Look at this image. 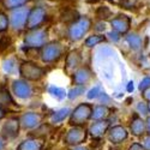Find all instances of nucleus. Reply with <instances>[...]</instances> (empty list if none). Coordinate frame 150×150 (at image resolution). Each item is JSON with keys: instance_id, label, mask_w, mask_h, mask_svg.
<instances>
[{"instance_id": "1", "label": "nucleus", "mask_w": 150, "mask_h": 150, "mask_svg": "<svg viewBox=\"0 0 150 150\" xmlns=\"http://www.w3.org/2000/svg\"><path fill=\"white\" fill-rule=\"evenodd\" d=\"M90 27H91V21L88 17H79L74 19L69 27V31H67L69 39L71 41H79L90 30Z\"/></svg>"}, {"instance_id": "2", "label": "nucleus", "mask_w": 150, "mask_h": 150, "mask_svg": "<svg viewBox=\"0 0 150 150\" xmlns=\"http://www.w3.org/2000/svg\"><path fill=\"white\" fill-rule=\"evenodd\" d=\"M64 53V47L60 42L52 41L46 42L41 47V59L46 64H51V62L58 61Z\"/></svg>"}, {"instance_id": "3", "label": "nucleus", "mask_w": 150, "mask_h": 150, "mask_svg": "<svg viewBox=\"0 0 150 150\" xmlns=\"http://www.w3.org/2000/svg\"><path fill=\"white\" fill-rule=\"evenodd\" d=\"M18 72L23 77V79L33 81V82L40 81L46 74V71H45L43 67L36 65L35 62H31V61L22 62V64L19 65V67H18Z\"/></svg>"}, {"instance_id": "4", "label": "nucleus", "mask_w": 150, "mask_h": 150, "mask_svg": "<svg viewBox=\"0 0 150 150\" xmlns=\"http://www.w3.org/2000/svg\"><path fill=\"white\" fill-rule=\"evenodd\" d=\"M48 39V33L46 29L39 27L35 29H29L24 37V43L28 48H41Z\"/></svg>"}, {"instance_id": "5", "label": "nucleus", "mask_w": 150, "mask_h": 150, "mask_svg": "<svg viewBox=\"0 0 150 150\" xmlns=\"http://www.w3.org/2000/svg\"><path fill=\"white\" fill-rule=\"evenodd\" d=\"M91 110H93V107L89 103H82V105H79L71 113L70 124L72 125V126H82L83 124H85L86 121L90 119Z\"/></svg>"}, {"instance_id": "6", "label": "nucleus", "mask_w": 150, "mask_h": 150, "mask_svg": "<svg viewBox=\"0 0 150 150\" xmlns=\"http://www.w3.org/2000/svg\"><path fill=\"white\" fill-rule=\"evenodd\" d=\"M11 15L8 16V21H10V25L12 27V29L19 31L22 29L25 28V23H27V18H28V13H29V8L28 7H17L11 10Z\"/></svg>"}, {"instance_id": "7", "label": "nucleus", "mask_w": 150, "mask_h": 150, "mask_svg": "<svg viewBox=\"0 0 150 150\" xmlns=\"http://www.w3.org/2000/svg\"><path fill=\"white\" fill-rule=\"evenodd\" d=\"M47 19V12L43 7L37 6L33 10H29L28 13V18H27V23H25V28L29 29H35L41 27L45 23V21Z\"/></svg>"}, {"instance_id": "8", "label": "nucleus", "mask_w": 150, "mask_h": 150, "mask_svg": "<svg viewBox=\"0 0 150 150\" xmlns=\"http://www.w3.org/2000/svg\"><path fill=\"white\" fill-rule=\"evenodd\" d=\"M19 119V125L21 127L24 129V130H31V129H35V127H39L41 122H42V119H43V115L37 113V112H27L21 115Z\"/></svg>"}, {"instance_id": "9", "label": "nucleus", "mask_w": 150, "mask_h": 150, "mask_svg": "<svg viewBox=\"0 0 150 150\" xmlns=\"http://www.w3.org/2000/svg\"><path fill=\"white\" fill-rule=\"evenodd\" d=\"M33 86L27 79H17L12 83V93L17 98L28 100L33 96Z\"/></svg>"}, {"instance_id": "10", "label": "nucleus", "mask_w": 150, "mask_h": 150, "mask_svg": "<svg viewBox=\"0 0 150 150\" xmlns=\"http://www.w3.org/2000/svg\"><path fill=\"white\" fill-rule=\"evenodd\" d=\"M86 139V130L82 126H74L67 131L65 136V142L69 145H79Z\"/></svg>"}, {"instance_id": "11", "label": "nucleus", "mask_w": 150, "mask_h": 150, "mask_svg": "<svg viewBox=\"0 0 150 150\" xmlns=\"http://www.w3.org/2000/svg\"><path fill=\"white\" fill-rule=\"evenodd\" d=\"M19 119L18 118H7V120L4 122L1 127V136L5 139H12L16 138L19 133Z\"/></svg>"}, {"instance_id": "12", "label": "nucleus", "mask_w": 150, "mask_h": 150, "mask_svg": "<svg viewBox=\"0 0 150 150\" xmlns=\"http://www.w3.org/2000/svg\"><path fill=\"white\" fill-rule=\"evenodd\" d=\"M130 24H131V19L125 15H119L110 21V25L113 28V30L118 31L119 34H126L130 29Z\"/></svg>"}, {"instance_id": "13", "label": "nucleus", "mask_w": 150, "mask_h": 150, "mask_svg": "<svg viewBox=\"0 0 150 150\" xmlns=\"http://www.w3.org/2000/svg\"><path fill=\"white\" fill-rule=\"evenodd\" d=\"M0 108H3L6 112L11 110L12 108H19V106L16 103L15 98L12 97L10 91L5 88L0 89Z\"/></svg>"}, {"instance_id": "14", "label": "nucleus", "mask_w": 150, "mask_h": 150, "mask_svg": "<svg viewBox=\"0 0 150 150\" xmlns=\"http://www.w3.org/2000/svg\"><path fill=\"white\" fill-rule=\"evenodd\" d=\"M109 127V121L107 119H102V120H96L91 126H90V134L94 138H101V137L107 132Z\"/></svg>"}, {"instance_id": "15", "label": "nucleus", "mask_w": 150, "mask_h": 150, "mask_svg": "<svg viewBox=\"0 0 150 150\" xmlns=\"http://www.w3.org/2000/svg\"><path fill=\"white\" fill-rule=\"evenodd\" d=\"M91 79V71L88 67H81L73 73V82L76 85H85Z\"/></svg>"}, {"instance_id": "16", "label": "nucleus", "mask_w": 150, "mask_h": 150, "mask_svg": "<svg viewBox=\"0 0 150 150\" xmlns=\"http://www.w3.org/2000/svg\"><path fill=\"white\" fill-rule=\"evenodd\" d=\"M108 138L112 143L118 144V143H121L122 141H125L127 138V132L122 126H114L113 129H110Z\"/></svg>"}, {"instance_id": "17", "label": "nucleus", "mask_w": 150, "mask_h": 150, "mask_svg": "<svg viewBox=\"0 0 150 150\" xmlns=\"http://www.w3.org/2000/svg\"><path fill=\"white\" fill-rule=\"evenodd\" d=\"M43 141L40 138H31L23 141L18 146L17 150H42L43 149Z\"/></svg>"}, {"instance_id": "18", "label": "nucleus", "mask_w": 150, "mask_h": 150, "mask_svg": "<svg viewBox=\"0 0 150 150\" xmlns=\"http://www.w3.org/2000/svg\"><path fill=\"white\" fill-rule=\"evenodd\" d=\"M81 60H82V58H81V55H79V53L77 51L71 52L66 58V71L67 72L74 71L79 66Z\"/></svg>"}, {"instance_id": "19", "label": "nucleus", "mask_w": 150, "mask_h": 150, "mask_svg": "<svg viewBox=\"0 0 150 150\" xmlns=\"http://www.w3.org/2000/svg\"><path fill=\"white\" fill-rule=\"evenodd\" d=\"M130 129L134 136H143L145 133V121L142 120L141 118H138L137 115H134V118L130 125Z\"/></svg>"}, {"instance_id": "20", "label": "nucleus", "mask_w": 150, "mask_h": 150, "mask_svg": "<svg viewBox=\"0 0 150 150\" xmlns=\"http://www.w3.org/2000/svg\"><path fill=\"white\" fill-rule=\"evenodd\" d=\"M110 108L106 107V106H96L93 108L91 110V119L94 120H102V119H107L110 114Z\"/></svg>"}, {"instance_id": "21", "label": "nucleus", "mask_w": 150, "mask_h": 150, "mask_svg": "<svg viewBox=\"0 0 150 150\" xmlns=\"http://www.w3.org/2000/svg\"><path fill=\"white\" fill-rule=\"evenodd\" d=\"M18 65H17V60L15 58H7L3 61L1 64V69L3 71L6 73V74H10V76H12V74H15L16 71L18 70Z\"/></svg>"}, {"instance_id": "22", "label": "nucleus", "mask_w": 150, "mask_h": 150, "mask_svg": "<svg viewBox=\"0 0 150 150\" xmlns=\"http://www.w3.org/2000/svg\"><path fill=\"white\" fill-rule=\"evenodd\" d=\"M126 41L131 46V48L133 49V51H139V49L142 48V39H141V36H138L136 33L129 34L126 36Z\"/></svg>"}, {"instance_id": "23", "label": "nucleus", "mask_w": 150, "mask_h": 150, "mask_svg": "<svg viewBox=\"0 0 150 150\" xmlns=\"http://www.w3.org/2000/svg\"><path fill=\"white\" fill-rule=\"evenodd\" d=\"M70 113H71L70 108H61L52 114V121L53 122H61L62 120H65L70 115Z\"/></svg>"}, {"instance_id": "24", "label": "nucleus", "mask_w": 150, "mask_h": 150, "mask_svg": "<svg viewBox=\"0 0 150 150\" xmlns=\"http://www.w3.org/2000/svg\"><path fill=\"white\" fill-rule=\"evenodd\" d=\"M48 94H51L53 97L58 98V100H62L65 98L67 93L65 91V89L60 88V86H57V85H51L48 86Z\"/></svg>"}, {"instance_id": "25", "label": "nucleus", "mask_w": 150, "mask_h": 150, "mask_svg": "<svg viewBox=\"0 0 150 150\" xmlns=\"http://www.w3.org/2000/svg\"><path fill=\"white\" fill-rule=\"evenodd\" d=\"M29 0H3V4L5 6V8L7 10H13L21 6H24Z\"/></svg>"}, {"instance_id": "26", "label": "nucleus", "mask_w": 150, "mask_h": 150, "mask_svg": "<svg viewBox=\"0 0 150 150\" xmlns=\"http://www.w3.org/2000/svg\"><path fill=\"white\" fill-rule=\"evenodd\" d=\"M105 40H106V37L103 35H93V36H89L88 39L85 40L84 43H85L86 47H94V46H96L98 43L103 42Z\"/></svg>"}, {"instance_id": "27", "label": "nucleus", "mask_w": 150, "mask_h": 150, "mask_svg": "<svg viewBox=\"0 0 150 150\" xmlns=\"http://www.w3.org/2000/svg\"><path fill=\"white\" fill-rule=\"evenodd\" d=\"M84 91H85L84 85H76L74 88H72V89L67 93V95H66V96H67L70 100H74V98L79 97L82 94H84Z\"/></svg>"}, {"instance_id": "28", "label": "nucleus", "mask_w": 150, "mask_h": 150, "mask_svg": "<svg viewBox=\"0 0 150 150\" xmlns=\"http://www.w3.org/2000/svg\"><path fill=\"white\" fill-rule=\"evenodd\" d=\"M10 27V21L8 16L4 12H0V33H4Z\"/></svg>"}, {"instance_id": "29", "label": "nucleus", "mask_w": 150, "mask_h": 150, "mask_svg": "<svg viewBox=\"0 0 150 150\" xmlns=\"http://www.w3.org/2000/svg\"><path fill=\"white\" fill-rule=\"evenodd\" d=\"M96 16L100 19H107L112 16V11L107 7V6H102V7H98V10L96 11Z\"/></svg>"}, {"instance_id": "30", "label": "nucleus", "mask_w": 150, "mask_h": 150, "mask_svg": "<svg viewBox=\"0 0 150 150\" xmlns=\"http://www.w3.org/2000/svg\"><path fill=\"white\" fill-rule=\"evenodd\" d=\"M102 93V89H101V86L100 85H96L94 86V88L91 90L88 91V94H86V97H88L89 100H93V98H97V96Z\"/></svg>"}, {"instance_id": "31", "label": "nucleus", "mask_w": 150, "mask_h": 150, "mask_svg": "<svg viewBox=\"0 0 150 150\" xmlns=\"http://www.w3.org/2000/svg\"><path fill=\"white\" fill-rule=\"evenodd\" d=\"M137 110H138V113L142 114V115H146L149 112H148V103L145 102H139L137 105Z\"/></svg>"}, {"instance_id": "32", "label": "nucleus", "mask_w": 150, "mask_h": 150, "mask_svg": "<svg viewBox=\"0 0 150 150\" xmlns=\"http://www.w3.org/2000/svg\"><path fill=\"white\" fill-rule=\"evenodd\" d=\"M142 146L144 150H150V134L143 136L142 138Z\"/></svg>"}, {"instance_id": "33", "label": "nucleus", "mask_w": 150, "mask_h": 150, "mask_svg": "<svg viewBox=\"0 0 150 150\" xmlns=\"http://www.w3.org/2000/svg\"><path fill=\"white\" fill-rule=\"evenodd\" d=\"M149 86H150V77H145V78L139 83L138 88H139L141 91H143V90H145L146 88H149Z\"/></svg>"}, {"instance_id": "34", "label": "nucleus", "mask_w": 150, "mask_h": 150, "mask_svg": "<svg viewBox=\"0 0 150 150\" xmlns=\"http://www.w3.org/2000/svg\"><path fill=\"white\" fill-rule=\"evenodd\" d=\"M120 34L118 33V31H110V33H108L107 34V36L109 37V39L112 40V41H114V42H117V41H119V39H120V36H119Z\"/></svg>"}, {"instance_id": "35", "label": "nucleus", "mask_w": 150, "mask_h": 150, "mask_svg": "<svg viewBox=\"0 0 150 150\" xmlns=\"http://www.w3.org/2000/svg\"><path fill=\"white\" fill-rule=\"evenodd\" d=\"M143 97H144V100H146V101H150V86L146 88L145 90H143Z\"/></svg>"}, {"instance_id": "36", "label": "nucleus", "mask_w": 150, "mask_h": 150, "mask_svg": "<svg viewBox=\"0 0 150 150\" xmlns=\"http://www.w3.org/2000/svg\"><path fill=\"white\" fill-rule=\"evenodd\" d=\"M129 150H144V149H143L142 144H139V143H134V144H132V145L130 146Z\"/></svg>"}, {"instance_id": "37", "label": "nucleus", "mask_w": 150, "mask_h": 150, "mask_svg": "<svg viewBox=\"0 0 150 150\" xmlns=\"http://www.w3.org/2000/svg\"><path fill=\"white\" fill-rule=\"evenodd\" d=\"M5 138L0 134V150H5Z\"/></svg>"}, {"instance_id": "38", "label": "nucleus", "mask_w": 150, "mask_h": 150, "mask_svg": "<svg viewBox=\"0 0 150 150\" xmlns=\"http://www.w3.org/2000/svg\"><path fill=\"white\" fill-rule=\"evenodd\" d=\"M145 132H148V134H150V117L145 120Z\"/></svg>"}, {"instance_id": "39", "label": "nucleus", "mask_w": 150, "mask_h": 150, "mask_svg": "<svg viewBox=\"0 0 150 150\" xmlns=\"http://www.w3.org/2000/svg\"><path fill=\"white\" fill-rule=\"evenodd\" d=\"M105 23H98V24H96V30H105Z\"/></svg>"}, {"instance_id": "40", "label": "nucleus", "mask_w": 150, "mask_h": 150, "mask_svg": "<svg viewBox=\"0 0 150 150\" xmlns=\"http://www.w3.org/2000/svg\"><path fill=\"white\" fill-rule=\"evenodd\" d=\"M6 114H7V112L4 110L3 108H0V120H3V119L6 117Z\"/></svg>"}, {"instance_id": "41", "label": "nucleus", "mask_w": 150, "mask_h": 150, "mask_svg": "<svg viewBox=\"0 0 150 150\" xmlns=\"http://www.w3.org/2000/svg\"><path fill=\"white\" fill-rule=\"evenodd\" d=\"M126 89H127L129 93H132V91H133V82H130V83L127 84V88H126Z\"/></svg>"}, {"instance_id": "42", "label": "nucleus", "mask_w": 150, "mask_h": 150, "mask_svg": "<svg viewBox=\"0 0 150 150\" xmlns=\"http://www.w3.org/2000/svg\"><path fill=\"white\" fill-rule=\"evenodd\" d=\"M72 150H88V149H86V148H84V146H79V145H74V148H73Z\"/></svg>"}, {"instance_id": "43", "label": "nucleus", "mask_w": 150, "mask_h": 150, "mask_svg": "<svg viewBox=\"0 0 150 150\" xmlns=\"http://www.w3.org/2000/svg\"><path fill=\"white\" fill-rule=\"evenodd\" d=\"M148 112L150 113V101H149V103H148Z\"/></svg>"}]
</instances>
